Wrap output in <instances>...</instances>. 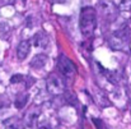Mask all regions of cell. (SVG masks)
<instances>
[{"label":"cell","instance_id":"cell-12","mask_svg":"<svg viewBox=\"0 0 131 129\" xmlns=\"http://www.w3.org/2000/svg\"><path fill=\"white\" fill-rule=\"evenodd\" d=\"M22 81H23V76H22V74H14V76L10 78V83H12V85L20 83Z\"/></svg>","mask_w":131,"mask_h":129},{"label":"cell","instance_id":"cell-5","mask_svg":"<svg viewBox=\"0 0 131 129\" xmlns=\"http://www.w3.org/2000/svg\"><path fill=\"white\" fill-rule=\"evenodd\" d=\"M40 115H41V109L38 106H32L24 115V119H23V123L26 127H35L37 125L38 123V119H40Z\"/></svg>","mask_w":131,"mask_h":129},{"label":"cell","instance_id":"cell-7","mask_svg":"<svg viewBox=\"0 0 131 129\" xmlns=\"http://www.w3.org/2000/svg\"><path fill=\"white\" fill-rule=\"evenodd\" d=\"M32 43L36 47H38V49H46L50 45V39H48V36L45 32H38V33H36L33 36Z\"/></svg>","mask_w":131,"mask_h":129},{"label":"cell","instance_id":"cell-10","mask_svg":"<svg viewBox=\"0 0 131 129\" xmlns=\"http://www.w3.org/2000/svg\"><path fill=\"white\" fill-rule=\"evenodd\" d=\"M116 6L120 10H130L131 9V0H116Z\"/></svg>","mask_w":131,"mask_h":129},{"label":"cell","instance_id":"cell-13","mask_svg":"<svg viewBox=\"0 0 131 129\" xmlns=\"http://www.w3.org/2000/svg\"><path fill=\"white\" fill-rule=\"evenodd\" d=\"M53 1H55V3H65L66 0H53Z\"/></svg>","mask_w":131,"mask_h":129},{"label":"cell","instance_id":"cell-1","mask_svg":"<svg viewBox=\"0 0 131 129\" xmlns=\"http://www.w3.org/2000/svg\"><path fill=\"white\" fill-rule=\"evenodd\" d=\"M79 26L84 37H90L94 33V30L97 26V14L92 6H85L82 9Z\"/></svg>","mask_w":131,"mask_h":129},{"label":"cell","instance_id":"cell-11","mask_svg":"<svg viewBox=\"0 0 131 129\" xmlns=\"http://www.w3.org/2000/svg\"><path fill=\"white\" fill-rule=\"evenodd\" d=\"M27 101H28V96H27V95H20V96H18V98L15 100V107H17V109H23V107L27 105Z\"/></svg>","mask_w":131,"mask_h":129},{"label":"cell","instance_id":"cell-9","mask_svg":"<svg viewBox=\"0 0 131 129\" xmlns=\"http://www.w3.org/2000/svg\"><path fill=\"white\" fill-rule=\"evenodd\" d=\"M46 63H47V56L45 54H38V55H36L32 59L31 67L33 69H41V68H43L45 65H46Z\"/></svg>","mask_w":131,"mask_h":129},{"label":"cell","instance_id":"cell-8","mask_svg":"<svg viewBox=\"0 0 131 129\" xmlns=\"http://www.w3.org/2000/svg\"><path fill=\"white\" fill-rule=\"evenodd\" d=\"M24 128V123L23 120L15 118V116H12L9 119H6L4 122V129H23Z\"/></svg>","mask_w":131,"mask_h":129},{"label":"cell","instance_id":"cell-6","mask_svg":"<svg viewBox=\"0 0 131 129\" xmlns=\"http://www.w3.org/2000/svg\"><path fill=\"white\" fill-rule=\"evenodd\" d=\"M31 45H32V42L29 40H23L18 45V47H17V58L19 60H24L28 56L29 50H31Z\"/></svg>","mask_w":131,"mask_h":129},{"label":"cell","instance_id":"cell-2","mask_svg":"<svg viewBox=\"0 0 131 129\" xmlns=\"http://www.w3.org/2000/svg\"><path fill=\"white\" fill-rule=\"evenodd\" d=\"M46 87L48 93L53 95V96H59L62 95L65 92V83L61 76L56 74V73H51L46 81Z\"/></svg>","mask_w":131,"mask_h":129},{"label":"cell","instance_id":"cell-4","mask_svg":"<svg viewBox=\"0 0 131 129\" xmlns=\"http://www.w3.org/2000/svg\"><path fill=\"white\" fill-rule=\"evenodd\" d=\"M98 8L101 14L107 19H113L117 15V6L113 0H98Z\"/></svg>","mask_w":131,"mask_h":129},{"label":"cell","instance_id":"cell-3","mask_svg":"<svg viewBox=\"0 0 131 129\" xmlns=\"http://www.w3.org/2000/svg\"><path fill=\"white\" fill-rule=\"evenodd\" d=\"M59 69H60V73L62 74V77H65L66 79H71L74 76H75V65L74 63L66 56V55H60L59 58Z\"/></svg>","mask_w":131,"mask_h":129}]
</instances>
